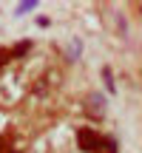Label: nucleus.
<instances>
[{
    "label": "nucleus",
    "instance_id": "f03ea898",
    "mask_svg": "<svg viewBox=\"0 0 142 153\" xmlns=\"http://www.w3.org/2000/svg\"><path fill=\"white\" fill-rule=\"evenodd\" d=\"M14 54V51H6V48H0V68L6 65V62H9V57Z\"/></svg>",
    "mask_w": 142,
    "mask_h": 153
},
{
    "label": "nucleus",
    "instance_id": "f257e3e1",
    "mask_svg": "<svg viewBox=\"0 0 142 153\" xmlns=\"http://www.w3.org/2000/svg\"><path fill=\"white\" fill-rule=\"evenodd\" d=\"M77 145H80V150L85 153H99L105 148V139L99 136L97 131H91V128H80V133H77Z\"/></svg>",
    "mask_w": 142,
    "mask_h": 153
},
{
    "label": "nucleus",
    "instance_id": "7ed1b4c3",
    "mask_svg": "<svg viewBox=\"0 0 142 153\" xmlns=\"http://www.w3.org/2000/svg\"><path fill=\"white\" fill-rule=\"evenodd\" d=\"M34 6H37V3H31V0H28V3H23V6H17V11H31Z\"/></svg>",
    "mask_w": 142,
    "mask_h": 153
}]
</instances>
